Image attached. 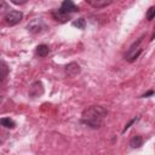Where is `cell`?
I'll return each mask as SVG.
<instances>
[{"mask_svg":"<svg viewBox=\"0 0 155 155\" xmlns=\"http://www.w3.org/2000/svg\"><path fill=\"white\" fill-rule=\"evenodd\" d=\"M108 110L101 105H92L84 110L81 116V122L91 128H98L104 124V119Z\"/></svg>","mask_w":155,"mask_h":155,"instance_id":"1","label":"cell"},{"mask_svg":"<svg viewBox=\"0 0 155 155\" xmlns=\"http://www.w3.org/2000/svg\"><path fill=\"white\" fill-rule=\"evenodd\" d=\"M22 18H23V13L19 11H8L4 17L5 23L7 25H16L22 21Z\"/></svg>","mask_w":155,"mask_h":155,"instance_id":"2","label":"cell"},{"mask_svg":"<svg viewBox=\"0 0 155 155\" xmlns=\"http://www.w3.org/2000/svg\"><path fill=\"white\" fill-rule=\"evenodd\" d=\"M44 28H45V23H44L42 19H40V18L33 19V21L27 25V29H28L30 33H40Z\"/></svg>","mask_w":155,"mask_h":155,"instance_id":"3","label":"cell"},{"mask_svg":"<svg viewBox=\"0 0 155 155\" xmlns=\"http://www.w3.org/2000/svg\"><path fill=\"white\" fill-rule=\"evenodd\" d=\"M63 12L68 13V15H71L73 12H78L79 11V7L73 2V0H64L59 7Z\"/></svg>","mask_w":155,"mask_h":155,"instance_id":"4","label":"cell"},{"mask_svg":"<svg viewBox=\"0 0 155 155\" xmlns=\"http://www.w3.org/2000/svg\"><path fill=\"white\" fill-rule=\"evenodd\" d=\"M65 75L67 76H69V78H74V76H76L79 73H80V65L78 64V63H75V62H71V63H69L67 67H65Z\"/></svg>","mask_w":155,"mask_h":155,"instance_id":"5","label":"cell"},{"mask_svg":"<svg viewBox=\"0 0 155 155\" xmlns=\"http://www.w3.org/2000/svg\"><path fill=\"white\" fill-rule=\"evenodd\" d=\"M44 93V87H42V84L41 82H39V81H36V82H34L31 86H30V88H29V96L30 97H39V96H41Z\"/></svg>","mask_w":155,"mask_h":155,"instance_id":"6","label":"cell"},{"mask_svg":"<svg viewBox=\"0 0 155 155\" xmlns=\"http://www.w3.org/2000/svg\"><path fill=\"white\" fill-rule=\"evenodd\" d=\"M85 1L93 8H103L109 6L114 0H85Z\"/></svg>","mask_w":155,"mask_h":155,"instance_id":"7","label":"cell"},{"mask_svg":"<svg viewBox=\"0 0 155 155\" xmlns=\"http://www.w3.org/2000/svg\"><path fill=\"white\" fill-rule=\"evenodd\" d=\"M52 16H53L54 21H57V22H59V23H64V22H67V21L69 19V17H70V15L63 12L61 8L52 11Z\"/></svg>","mask_w":155,"mask_h":155,"instance_id":"8","label":"cell"},{"mask_svg":"<svg viewBox=\"0 0 155 155\" xmlns=\"http://www.w3.org/2000/svg\"><path fill=\"white\" fill-rule=\"evenodd\" d=\"M50 53V48L47 45H39L36 47V54L40 56V57H45L46 54Z\"/></svg>","mask_w":155,"mask_h":155,"instance_id":"9","label":"cell"},{"mask_svg":"<svg viewBox=\"0 0 155 155\" xmlns=\"http://www.w3.org/2000/svg\"><path fill=\"white\" fill-rule=\"evenodd\" d=\"M142 144H143V138H142L140 136H134V137L130 140V145H131V148H133V149L139 148Z\"/></svg>","mask_w":155,"mask_h":155,"instance_id":"10","label":"cell"},{"mask_svg":"<svg viewBox=\"0 0 155 155\" xmlns=\"http://www.w3.org/2000/svg\"><path fill=\"white\" fill-rule=\"evenodd\" d=\"M0 122H1V125H2L4 127H6V128H15V127H16V122H15L12 119H10V117H2V119L0 120Z\"/></svg>","mask_w":155,"mask_h":155,"instance_id":"11","label":"cell"},{"mask_svg":"<svg viewBox=\"0 0 155 155\" xmlns=\"http://www.w3.org/2000/svg\"><path fill=\"white\" fill-rule=\"evenodd\" d=\"M73 25L76 27V28H79V29H85V27H86V22H85L84 18H79V19H76V21L73 22Z\"/></svg>","mask_w":155,"mask_h":155,"instance_id":"12","label":"cell"},{"mask_svg":"<svg viewBox=\"0 0 155 155\" xmlns=\"http://www.w3.org/2000/svg\"><path fill=\"white\" fill-rule=\"evenodd\" d=\"M7 76V67L5 62H1V81H4Z\"/></svg>","mask_w":155,"mask_h":155,"instance_id":"13","label":"cell"},{"mask_svg":"<svg viewBox=\"0 0 155 155\" xmlns=\"http://www.w3.org/2000/svg\"><path fill=\"white\" fill-rule=\"evenodd\" d=\"M154 17H155V6H151V7L148 10V12H147V18H148L149 21H151Z\"/></svg>","mask_w":155,"mask_h":155,"instance_id":"14","label":"cell"},{"mask_svg":"<svg viewBox=\"0 0 155 155\" xmlns=\"http://www.w3.org/2000/svg\"><path fill=\"white\" fill-rule=\"evenodd\" d=\"M12 4H15V5H23V4H25V2H28L29 0H10Z\"/></svg>","mask_w":155,"mask_h":155,"instance_id":"15","label":"cell"},{"mask_svg":"<svg viewBox=\"0 0 155 155\" xmlns=\"http://www.w3.org/2000/svg\"><path fill=\"white\" fill-rule=\"evenodd\" d=\"M136 120H137V117H136V119H132V120H131V121H130V122H128V124L125 126V128H124V131H122V132H125L126 130H128V128H130V126H131V125H132V124H133Z\"/></svg>","mask_w":155,"mask_h":155,"instance_id":"16","label":"cell"},{"mask_svg":"<svg viewBox=\"0 0 155 155\" xmlns=\"http://www.w3.org/2000/svg\"><path fill=\"white\" fill-rule=\"evenodd\" d=\"M0 2H1V8H0V10H1L2 12H4V11H5L6 8H7V5L5 4V1H4V0H0Z\"/></svg>","mask_w":155,"mask_h":155,"instance_id":"17","label":"cell"},{"mask_svg":"<svg viewBox=\"0 0 155 155\" xmlns=\"http://www.w3.org/2000/svg\"><path fill=\"white\" fill-rule=\"evenodd\" d=\"M153 93H154V92H153V91H149V92H147V93H145V94H143V96H142V97H148V96H150V94H153Z\"/></svg>","mask_w":155,"mask_h":155,"instance_id":"18","label":"cell"}]
</instances>
